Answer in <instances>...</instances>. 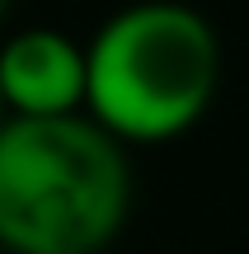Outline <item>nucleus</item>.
I'll return each instance as SVG.
<instances>
[{
  "mask_svg": "<svg viewBox=\"0 0 249 254\" xmlns=\"http://www.w3.org/2000/svg\"><path fill=\"white\" fill-rule=\"evenodd\" d=\"M132 207L127 155L90 118L0 123V250L99 254Z\"/></svg>",
  "mask_w": 249,
  "mask_h": 254,
  "instance_id": "obj_1",
  "label": "nucleus"
},
{
  "mask_svg": "<svg viewBox=\"0 0 249 254\" xmlns=\"http://www.w3.org/2000/svg\"><path fill=\"white\" fill-rule=\"evenodd\" d=\"M216 80V28L179 0L118 9L85 47V109L118 146L188 132L207 113Z\"/></svg>",
  "mask_w": 249,
  "mask_h": 254,
  "instance_id": "obj_2",
  "label": "nucleus"
},
{
  "mask_svg": "<svg viewBox=\"0 0 249 254\" xmlns=\"http://www.w3.org/2000/svg\"><path fill=\"white\" fill-rule=\"evenodd\" d=\"M9 118H71L85 109V47L61 28H24L0 47Z\"/></svg>",
  "mask_w": 249,
  "mask_h": 254,
  "instance_id": "obj_3",
  "label": "nucleus"
},
{
  "mask_svg": "<svg viewBox=\"0 0 249 254\" xmlns=\"http://www.w3.org/2000/svg\"><path fill=\"white\" fill-rule=\"evenodd\" d=\"M0 123H5V99H0Z\"/></svg>",
  "mask_w": 249,
  "mask_h": 254,
  "instance_id": "obj_4",
  "label": "nucleus"
},
{
  "mask_svg": "<svg viewBox=\"0 0 249 254\" xmlns=\"http://www.w3.org/2000/svg\"><path fill=\"white\" fill-rule=\"evenodd\" d=\"M0 14H5V0H0Z\"/></svg>",
  "mask_w": 249,
  "mask_h": 254,
  "instance_id": "obj_5",
  "label": "nucleus"
},
{
  "mask_svg": "<svg viewBox=\"0 0 249 254\" xmlns=\"http://www.w3.org/2000/svg\"><path fill=\"white\" fill-rule=\"evenodd\" d=\"M0 254H5V250H0Z\"/></svg>",
  "mask_w": 249,
  "mask_h": 254,
  "instance_id": "obj_6",
  "label": "nucleus"
}]
</instances>
